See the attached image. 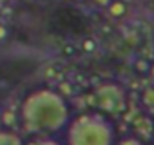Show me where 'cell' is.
I'll list each match as a JSON object with an SVG mask.
<instances>
[{"instance_id":"1","label":"cell","mask_w":154,"mask_h":145,"mask_svg":"<svg viewBox=\"0 0 154 145\" xmlns=\"http://www.w3.org/2000/svg\"><path fill=\"white\" fill-rule=\"evenodd\" d=\"M20 120L29 134H56L71 120V109L65 98L53 89H36L26 96L20 107Z\"/></svg>"},{"instance_id":"2","label":"cell","mask_w":154,"mask_h":145,"mask_svg":"<svg viewBox=\"0 0 154 145\" xmlns=\"http://www.w3.org/2000/svg\"><path fill=\"white\" fill-rule=\"evenodd\" d=\"M65 129L67 145H114L112 123L96 113L80 114L69 120Z\"/></svg>"},{"instance_id":"3","label":"cell","mask_w":154,"mask_h":145,"mask_svg":"<svg viewBox=\"0 0 154 145\" xmlns=\"http://www.w3.org/2000/svg\"><path fill=\"white\" fill-rule=\"evenodd\" d=\"M96 103L105 113H120L125 107V91L116 84H102L94 91Z\"/></svg>"},{"instance_id":"4","label":"cell","mask_w":154,"mask_h":145,"mask_svg":"<svg viewBox=\"0 0 154 145\" xmlns=\"http://www.w3.org/2000/svg\"><path fill=\"white\" fill-rule=\"evenodd\" d=\"M107 13L112 17V18H120L127 13V4L123 0H112V2L107 6Z\"/></svg>"},{"instance_id":"5","label":"cell","mask_w":154,"mask_h":145,"mask_svg":"<svg viewBox=\"0 0 154 145\" xmlns=\"http://www.w3.org/2000/svg\"><path fill=\"white\" fill-rule=\"evenodd\" d=\"M0 145H22V138L13 131H0Z\"/></svg>"},{"instance_id":"6","label":"cell","mask_w":154,"mask_h":145,"mask_svg":"<svg viewBox=\"0 0 154 145\" xmlns=\"http://www.w3.org/2000/svg\"><path fill=\"white\" fill-rule=\"evenodd\" d=\"M0 122H2V125H4V127L13 129V127H15V123H17V114H15L13 111L6 109V111H2V114H0Z\"/></svg>"},{"instance_id":"7","label":"cell","mask_w":154,"mask_h":145,"mask_svg":"<svg viewBox=\"0 0 154 145\" xmlns=\"http://www.w3.org/2000/svg\"><path fill=\"white\" fill-rule=\"evenodd\" d=\"M134 127H136L138 132H141V134H149V132L152 131V122H150L149 118H138L136 123H134Z\"/></svg>"},{"instance_id":"8","label":"cell","mask_w":154,"mask_h":145,"mask_svg":"<svg viewBox=\"0 0 154 145\" xmlns=\"http://www.w3.org/2000/svg\"><path fill=\"white\" fill-rule=\"evenodd\" d=\"M27 145H62L58 140H54V138H49V136H40V138H36V140H33V141H29Z\"/></svg>"},{"instance_id":"9","label":"cell","mask_w":154,"mask_h":145,"mask_svg":"<svg viewBox=\"0 0 154 145\" xmlns=\"http://www.w3.org/2000/svg\"><path fill=\"white\" fill-rule=\"evenodd\" d=\"M141 102L149 107H154V87H147L141 94Z\"/></svg>"},{"instance_id":"10","label":"cell","mask_w":154,"mask_h":145,"mask_svg":"<svg viewBox=\"0 0 154 145\" xmlns=\"http://www.w3.org/2000/svg\"><path fill=\"white\" fill-rule=\"evenodd\" d=\"M116 145H143L138 138H134V136H129V138H123V140H120Z\"/></svg>"},{"instance_id":"11","label":"cell","mask_w":154,"mask_h":145,"mask_svg":"<svg viewBox=\"0 0 154 145\" xmlns=\"http://www.w3.org/2000/svg\"><path fill=\"white\" fill-rule=\"evenodd\" d=\"M58 93H60L63 98H65V96H69V94L72 93V89H71V84H65V82H63V84H60V91H58Z\"/></svg>"},{"instance_id":"12","label":"cell","mask_w":154,"mask_h":145,"mask_svg":"<svg viewBox=\"0 0 154 145\" xmlns=\"http://www.w3.org/2000/svg\"><path fill=\"white\" fill-rule=\"evenodd\" d=\"M91 2H93L94 6H98V8H107L112 0H91Z\"/></svg>"},{"instance_id":"13","label":"cell","mask_w":154,"mask_h":145,"mask_svg":"<svg viewBox=\"0 0 154 145\" xmlns=\"http://www.w3.org/2000/svg\"><path fill=\"white\" fill-rule=\"evenodd\" d=\"M136 67H138V71H149V63H147L145 60H140V62L136 63Z\"/></svg>"},{"instance_id":"14","label":"cell","mask_w":154,"mask_h":145,"mask_svg":"<svg viewBox=\"0 0 154 145\" xmlns=\"http://www.w3.org/2000/svg\"><path fill=\"white\" fill-rule=\"evenodd\" d=\"M84 49H85V51H93V49H94V42H93V40H85V42H84Z\"/></svg>"},{"instance_id":"15","label":"cell","mask_w":154,"mask_h":145,"mask_svg":"<svg viewBox=\"0 0 154 145\" xmlns=\"http://www.w3.org/2000/svg\"><path fill=\"white\" fill-rule=\"evenodd\" d=\"M6 36H8V29H6V26L0 24V40H4Z\"/></svg>"},{"instance_id":"16","label":"cell","mask_w":154,"mask_h":145,"mask_svg":"<svg viewBox=\"0 0 154 145\" xmlns=\"http://www.w3.org/2000/svg\"><path fill=\"white\" fill-rule=\"evenodd\" d=\"M149 71H150V75H152V76H154V65H152V67H150V69H149Z\"/></svg>"},{"instance_id":"17","label":"cell","mask_w":154,"mask_h":145,"mask_svg":"<svg viewBox=\"0 0 154 145\" xmlns=\"http://www.w3.org/2000/svg\"><path fill=\"white\" fill-rule=\"evenodd\" d=\"M8 2V0H0V4H6Z\"/></svg>"},{"instance_id":"18","label":"cell","mask_w":154,"mask_h":145,"mask_svg":"<svg viewBox=\"0 0 154 145\" xmlns=\"http://www.w3.org/2000/svg\"><path fill=\"white\" fill-rule=\"evenodd\" d=\"M123 2H125V4H127V2H131V0H123Z\"/></svg>"},{"instance_id":"19","label":"cell","mask_w":154,"mask_h":145,"mask_svg":"<svg viewBox=\"0 0 154 145\" xmlns=\"http://www.w3.org/2000/svg\"><path fill=\"white\" fill-rule=\"evenodd\" d=\"M78 2H82V0H78Z\"/></svg>"}]
</instances>
